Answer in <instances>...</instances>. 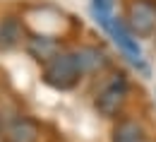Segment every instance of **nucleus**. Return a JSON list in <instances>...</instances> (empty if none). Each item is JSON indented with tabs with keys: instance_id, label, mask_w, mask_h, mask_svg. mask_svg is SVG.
Wrapping results in <instances>:
<instances>
[{
	"instance_id": "1",
	"label": "nucleus",
	"mask_w": 156,
	"mask_h": 142,
	"mask_svg": "<svg viewBox=\"0 0 156 142\" xmlns=\"http://www.w3.org/2000/svg\"><path fill=\"white\" fill-rule=\"evenodd\" d=\"M41 77L48 87L58 89V92H67L72 87H77V82L84 77L79 72V65L75 60L72 51H58L48 63H43Z\"/></svg>"
},
{
	"instance_id": "2",
	"label": "nucleus",
	"mask_w": 156,
	"mask_h": 142,
	"mask_svg": "<svg viewBox=\"0 0 156 142\" xmlns=\"http://www.w3.org/2000/svg\"><path fill=\"white\" fill-rule=\"evenodd\" d=\"M127 94H130V84L125 80V75H113L96 94L94 108L103 118H118V113L122 111V106L127 101Z\"/></svg>"
},
{
	"instance_id": "3",
	"label": "nucleus",
	"mask_w": 156,
	"mask_h": 142,
	"mask_svg": "<svg viewBox=\"0 0 156 142\" xmlns=\"http://www.w3.org/2000/svg\"><path fill=\"white\" fill-rule=\"evenodd\" d=\"M127 27L135 36H149L156 29V0H132L127 5Z\"/></svg>"
},
{
	"instance_id": "4",
	"label": "nucleus",
	"mask_w": 156,
	"mask_h": 142,
	"mask_svg": "<svg viewBox=\"0 0 156 142\" xmlns=\"http://www.w3.org/2000/svg\"><path fill=\"white\" fill-rule=\"evenodd\" d=\"M41 125L31 116H15L2 128V142H39Z\"/></svg>"
},
{
	"instance_id": "5",
	"label": "nucleus",
	"mask_w": 156,
	"mask_h": 142,
	"mask_svg": "<svg viewBox=\"0 0 156 142\" xmlns=\"http://www.w3.org/2000/svg\"><path fill=\"white\" fill-rule=\"evenodd\" d=\"M72 53H75V60H77L82 75H96L108 67V56L98 46H79Z\"/></svg>"
},
{
	"instance_id": "6",
	"label": "nucleus",
	"mask_w": 156,
	"mask_h": 142,
	"mask_svg": "<svg viewBox=\"0 0 156 142\" xmlns=\"http://www.w3.org/2000/svg\"><path fill=\"white\" fill-rule=\"evenodd\" d=\"M24 41V27L17 15L0 17V51H12Z\"/></svg>"
},
{
	"instance_id": "7",
	"label": "nucleus",
	"mask_w": 156,
	"mask_h": 142,
	"mask_svg": "<svg viewBox=\"0 0 156 142\" xmlns=\"http://www.w3.org/2000/svg\"><path fill=\"white\" fill-rule=\"evenodd\" d=\"M24 46H27V53L41 65L48 63L60 51V43L55 39H51V36H29L24 41Z\"/></svg>"
},
{
	"instance_id": "8",
	"label": "nucleus",
	"mask_w": 156,
	"mask_h": 142,
	"mask_svg": "<svg viewBox=\"0 0 156 142\" xmlns=\"http://www.w3.org/2000/svg\"><path fill=\"white\" fill-rule=\"evenodd\" d=\"M113 142H147V130L135 118H120L113 128Z\"/></svg>"
},
{
	"instance_id": "9",
	"label": "nucleus",
	"mask_w": 156,
	"mask_h": 142,
	"mask_svg": "<svg viewBox=\"0 0 156 142\" xmlns=\"http://www.w3.org/2000/svg\"><path fill=\"white\" fill-rule=\"evenodd\" d=\"M0 96H2V94H0Z\"/></svg>"
}]
</instances>
